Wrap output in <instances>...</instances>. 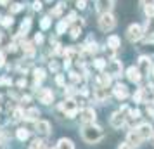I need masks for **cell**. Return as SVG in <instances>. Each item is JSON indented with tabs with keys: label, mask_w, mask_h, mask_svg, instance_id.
Returning <instances> with one entry per match:
<instances>
[{
	"label": "cell",
	"mask_w": 154,
	"mask_h": 149,
	"mask_svg": "<svg viewBox=\"0 0 154 149\" xmlns=\"http://www.w3.org/2000/svg\"><path fill=\"white\" fill-rule=\"evenodd\" d=\"M119 71H121V64H119L118 61H112V64H111V73H112V75H118Z\"/></svg>",
	"instance_id": "cell-17"
},
{
	"label": "cell",
	"mask_w": 154,
	"mask_h": 149,
	"mask_svg": "<svg viewBox=\"0 0 154 149\" xmlns=\"http://www.w3.org/2000/svg\"><path fill=\"white\" fill-rule=\"evenodd\" d=\"M123 121H125V116L121 113H114L112 114V118H111V125L114 128H119L121 125H123Z\"/></svg>",
	"instance_id": "cell-6"
},
{
	"label": "cell",
	"mask_w": 154,
	"mask_h": 149,
	"mask_svg": "<svg viewBox=\"0 0 154 149\" xmlns=\"http://www.w3.org/2000/svg\"><path fill=\"white\" fill-rule=\"evenodd\" d=\"M42 26H43V28H47V26H49V19H45V21L42 23Z\"/></svg>",
	"instance_id": "cell-25"
},
{
	"label": "cell",
	"mask_w": 154,
	"mask_h": 149,
	"mask_svg": "<svg viewBox=\"0 0 154 149\" xmlns=\"http://www.w3.org/2000/svg\"><path fill=\"white\" fill-rule=\"evenodd\" d=\"M83 139L87 142H90V144L99 142L102 139V130L99 127H94V125H85L83 127Z\"/></svg>",
	"instance_id": "cell-1"
},
{
	"label": "cell",
	"mask_w": 154,
	"mask_h": 149,
	"mask_svg": "<svg viewBox=\"0 0 154 149\" xmlns=\"http://www.w3.org/2000/svg\"><path fill=\"white\" fill-rule=\"evenodd\" d=\"M146 14L152 17L154 16V5H146Z\"/></svg>",
	"instance_id": "cell-21"
},
{
	"label": "cell",
	"mask_w": 154,
	"mask_h": 149,
	"mask_svg": "<svg viewBox=\"0 0 154 149\" xmlns=\"http://www.w3.org/2000/svg\"><path fill=\"white\" fill-rule=\"evenodd\" d=\"M147 35H154V17H151L147 23Z\"/></svg>",
	"instance_id": "cell-18"
},
{
	"label": "cell",
	"mask_w": 154,
	"mask_h": 149,
	"mask_svg": "<svg viewBox=\"0 0 154 149\" xmlns=\"http://www.w3.org/2000/svg\"><path fill=\"white\" fill-rule=\"evenodd\" d=\"M137 134L142 137V141H146V139H149L151 134H152V127H151L149 123H144V125H140V127L137 128Z\"/></svg>",
	"instance_id": "cell-4"
},
{
	"label": "cell",
	"mask_w": 154,
	"mask_h": 149,
	"mask_svg": "<svg viewBox=\"0 0 154 149\" xmlns=\"http://www.w3.org/2000/svg\"><path fill=\"white\" fill-rule=\"evenodd\" d=\"M107 45L112 47V49H116V47L119 45V38L118 36H109V38H107Z\"/></svg>",
	"instance_id": "cell-15"
},
{
	"label": "cell",
	"mask_w": 154,
	"mask_h": 149,
	"mask_svg": "<svg viewBox=\"0 0 154 149\" xmlns=\"http://www.w3.org/2000/svg\"><path fill=\"white\" fill-rule=\"evenodd\" d=\"M97 9H99V12H102V14L109 12V9H111V0H99Z\"/></svg>",
	"instance_id": "cell-8"
},
{
	"label": "cell",
	"mask_w": 154,
	"mask_h": 149,
	"mask_svg": "<svg viewBox=\"0 0 154 149\" xmlns=\"http://www.w3.org/2000/svg\"><path fill=\"white\" fill-rule=\"evenodd\" d=\"M64 109H66V113L69 114V118H73L75 116V113H76V104H75V101H66L64 102Z\"/></svg>",
	"instance_id": "cell-7"
},
{
	"label": "cell",
	"mask_w": 154,
	"mask_h": 149,
	"mask_svg": "<svg viewBox=\"0 0 154 149\" xmlns=\"http://www.w3.org/2000/svg\"><path fill=\"white\" fill-rule=\"evenodd\" d=\"M17 137H19L21 141H24V139H28V132H26L24 128H19V130H17Z\"/></svg>",
	"instance_id": "cell-19"
},
{
	"label": "cell",
	"mask_w": 154,
	"mask_h": 149,
	"mask_svg": "<svg viewBox=\"0 0 154 149\" xmlns=\"http://www.w3.org/2000/svg\"><path fill=\"white\" fill-rule=\"evenodd\" d=\"M133 146H130V144H128V142H123V144H119L118 146V149H132Z\"/></svg>",
	"instance_id": "cell-23"
},
{
	"label": "cell",
	"mask_w": 154,
	"mask_h": 149,
	"mask_svg": "<svg viewBox=\"0 0 154 149\" xmlns=\"http://www.w3.org/2000/svg\"><path fill=\"white\" fill-rule=\"evenodd\" d=\"M149 66H151V63H149V59L147 57H140V70L146 73L147 70H149Z\"/></svg>",
	"instance_id": "cell-16"
},
{
	"label": "cell",
	"mask_w": 154,
	"mask_h": 149,
	"mask_svg": "<svg viewBox=\"0 0 154 149\" xmlns=\"http://www.w3.org/2000/svg\"><path fill=\"white\" fill-rule=\"evenodd\" d=\"M2 61H4V56H2V54H0V64H2Z\"/></svg>",
	"instance_id": "cell-26"
},
{
	"label": "cell",
	"mask_w": 154,
	"mask_h": 149,
	"mask_svg": "<svg viewBox=\"0 0 154 149\" xmlns=\"http://www.w3.org/2000/svg\"><path fill=\"white\" fill-rule=\"evenodd\" d=\"M94 118H95V113H94V109H85L83 113H82V121H83V123L94 121Z\"/></svg>",
	"instance_id": "cell-10"
},
{
	"label": "cell",
	"mask_w": 154,
	"mask_h": 149,
	"mask_svg": "<svg viewBox=\"0 0 154 149\" xmlns=\"http://www.w3.org/2000/svg\"><path fill=\"white\" fill-rule=\"evenodd\" d=\"M128 40L130 42H137V40H140L142 38V26L140 24H132L130 28H128Z\"/></svg>",
	"instance_id": "cell-3"
},
{
	"label": "cell",
	"mask_w": 154,
	"mask_h": 149,
	"mask_svg": "<svg viewBox=\"0 0 154 149\" xmlns=\"http://www.w3.org/2000/svg\"><path fill=\"white\" fill-rule=\"evenodd\" d=\"M40 99H42V102H45V104L52 102V92L47 90V88H43L42 92H40Z\"/></svg>",
	"instance_id": "cell-13"
},
{
	"label": "cell",
	"mask_w": 154,
	"mask_h": 149,
	"mask_svg": "<svg viewBox=\"0 0 154 149\" xmlns=\"http://www.w3.org/2000/svg\"><path fill=\"white\" fill-rule=\"evenodd\" d=\"M139 73L140 71L137 70V68H130V70H128V80H130V82H139L140 80Z\"/></svg>",
	"instance_id": "cell-12"
},
{
	"label": "cell",
	"mask_w": 154,
	"mask_h": 149,
	"mask_svg": "<svg viewBox=\"0 0 154 149\" xmlns=\"http://www.w3.org/2000/svg\"><path fill=\"white\" fill-rule=\"evenodd\" d=\"M144 5H154V0H142Z\"/></svg>",
	"instance_id": "cell-24"
},
{
	"label": "cell",
	"mask_w": 154,
	"mask_h": 149,
	"mask_svg": "<svg viewBox=\"0 0 154 149\" xmlns=\"http://www.w3.org/2000/svg\"><path fill=\"white\" fill-rule=\"evenodd\" d=\"M29 24H31V21H29V19H26V23H23V26H21V31H23V33H26V31H28Z\"/></svg>",
	"instance_id": "cell-22"
},
{
	"label": "cell",
	"mask_w": 154,
	"mask_h": 149,
	"mask_svg": "<svg viewBox=\"0 0 154 149\" xmlns=\"http://www.w3.org/2000/svg\"><path fill=\"white\" fill-rule=\"evenodd\" d=\"M114 94H116V97H118V99H125L126 95H128V90H126L125 85H116Z\"/></svg>",
	"instance_id": "cell-11"
},
{
	"label": "cell",
	"mask_w": 154,
	"mask_h": 149,
	"mask_svg": "<svg viewBox=\"0 0 154 149\" xmlns=\"http://www.w3.org/2000/svg\"><path fill=\"white\" fill-rule=\"evenodd\" d=\"M140 142H142V137L137 134V130L128 134V144H130V146H139Z\"/></svg>",
	"instance_id": "cell-9"
},
{
	"label": "cell",
	"mask_w": 154,
	"mask_h": 149,
	"mask_svg": "<svg viewBox=\"0 0 154 149\" xmlns=\"http://www.w3.org/2000/svg\"><path fill=\"white\" fill-rule=\"evenodd\" d=\"M29 149H43V142L42 141H35L33 144H31V147Z\"/></svg>",
	"instance_id": "cell-20"
},
{
	"label": "cell",
	"mask_w": 154,
	"mask_h": 149,
	"mask_svg": "<svg viewBox=\"0 0 154 149\" xmlns=\"http://www.w3.org/2000/svg\"><path fill=\"white\" fill-rule=\"evenodd\" d=\"M114 17H112L109 12H106V14L100 16V19H99V26H100V29L102 31H109V29L114 28Z\"/></svg>",
	"instance_id": "cell-2"
},
{
	"label": "cell",
	"mask_w": 154,
	"mask_h": 149,
	"mask_svg": "<svg viewBox=\"0 0 154 149\" xmlns=\"http://www.w3.org/2000/svg\"><path fill=\"white\" fill-rule=\"evenodd\" d=\"M36 132L40 135H49L50 134V125H49V121H38L36 123Z\"/></svg>",
	"instance_id": "cell-5"
},
{
	"label": "cell",
	"mask_w": 154,
	"mask_h": 149,
	"mask_svg": "<svg viewBox=\"0 0 154 149\" xmlns=\"http://www.w3.org/2000/svg\"><path fill=\"white\" fill-rule=\"evenodd\" d=\"M57 149H75V146L69 139H61L59 144H57Z\"/></svg>",
	"instance_id": "cell-14"
}]
</instances>
